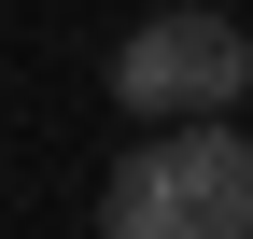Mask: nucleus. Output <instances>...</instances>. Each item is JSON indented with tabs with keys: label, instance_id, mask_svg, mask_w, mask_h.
<instances>
[{
	"label": "nucleus",
	"instance_id": "4",
	"mask_svg": "<svg viewBox=\"0 0 253 239\" xmlns=\"http://www.w3.org/2000/svg\"><path fill=\"white\" fill-rule=\"evenodd\" d=\"M239 239H253V225H239Z\"/></svg>",
	"mask_w": 253,
	"mask_h": 239
},
{
	"label": "nucleus",
	"instance_id": "1",
	"mask_svg": "<svg viewBox=\"0 0 253 239\" xmlns=\"http://www.w3.org/2000/svg\"><path fill=\"white\" fill-rule=\"evenodd\" d=\"M253 99V28L211 0H169L113 42V113L126 127H169V113H239Z\"/></svg>",
	"mask_w": 253,
	"mask_h": 239
},
{
	"label": "nucleus",
	"instance_id": "2",
	"mask_svg": "<svg viewBox=\"0 0 253 239\" xmlns=\"http://www.w3.org/2000/svg\"><path fill=\"white\" fill-rule=\"evenodd\" d=\"M155 183H169L183 239H239L253 225V141H239V113H169L155 127Z\"/></svg>",
	"mask_w": 253,
	"mask_h": 239
},
{
	"label": "nucleus",
	"instance_id": "3",
	"mask_svg": "<svg viewBox=\"0 0 253 239\" xmlns=\"http://www.w3.org/2000/svg\"><path fill=\"white\" fill-rule=\"evenodd\" d=\"M99 239H183L169 183H155V141H126V155L99 169Z\"/></svg>",
	"mask_w": 253,
	"mask_h": 239
}]
</instances>
